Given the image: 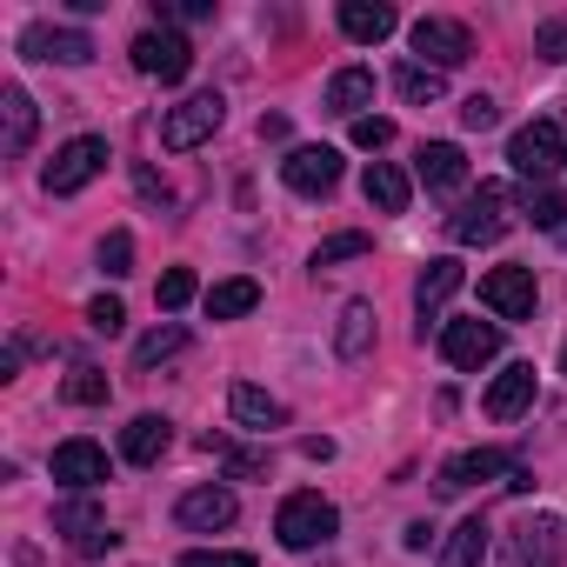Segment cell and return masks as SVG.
<instances>
[{"mask_svg":"<svg viewBox=\"0 0 567 567\" xmlns=\"http://www.w3.org/2000/svg\"><path fill=\"white\" fill-rule=\"evenodd\" d=\"M274 534H280V547H321V540H334L341 534V507L334 501H321L315 487H301V494H288L280 501V514H274Z\"/></svg>","mask_w":567,"mask_h":567,"instance_id":"cell-1","label":"cell"},{"mask_svg":"<svg viewBox=\"0 0 567 567\" xmlns=\"http://www.w3.org/2000/svg\"><path fill=\"white\" fill-rule=\"evenodd\" d=\"M514 227V200H507V187H494V181H481L454 214H447V234L461 240V247H487V240H501Z\"/></svg>","mask_w":567,"mask_h":567,"instance_id":"cell-2","label":"cell"},{"mask_svg":"<svg viewBox=\"0 0 567 567\" xmlns=\"http://www.w3.org/2000/svg\"><path fill=\"white\" fill-rule=\"evenodd\" d=\"M507 567H567V520L560 514H527L507 547H501Z\"/></svg>","mask_w":567,"mask_h":567,"instance_id":"cell-3","label":"cell"},{"mask_svg":"<svg viewBox=\"0 0 567 567\" xmlns=\"http://www.w3.org/2000/svg\"><path fill=\"white\" fill-rule=\"evenodd\" d=\"M220 121H227V101H220V94H187L181 107L161 114V147H167V154H187V147L214 141Z\"/></svg>","mask_w":567,"mask_h":567,"instance_id":"cell-4","label":"cell"},{"mask_svg":"<svg viewBox=\"0 0 567 567\" xmlns=\"http://www.w3.org/2000/svg\"><path fill=\"white\" fill-rule=\"evenodd\" d=\"M408 41H414V61L434 68V74H447V68H461V61L474 54V34H467L461 21H447V14H421V21L408 28Z\"/></svg>","mask_w":567,"mask_h":567,"instance_id":"cell-5","label":"cell"},{"mask_svg":"<svg viewBox=\"0 0 567 567\" xmlns=\"http://www.w3.org/2000/svg\"><path fill=\"white\" fill-rule=\"evenodd\" d=\"M507 161H514V174L547 181V174H560V167H567V134H560L554 121H527V127H514Z\"/></svg>","mask_w":567,"mask_h":567,"instance_id":"cell-6","label":"cell"},{"mask_svg":"<svg viewBox=\"0 0 567 567\" xmlns=\"http://www.w3.org/2000/svg\"><path fill=\"white\" fill-rule=\"evenodd\" d=\"M101 167H107V141H101V134H74V141L48 161L41 187H48V194H81L87 181H101Z\"/></svg>","mask_w":567,"mask_h":567,"instance_id":"cell-7","label":"cell"},{"mask_svg":"<svg viewBox=\"0 0 567 567\" xmlns=\"http://www.w3.org/2000/svg\"><path fill=\"white\" fill-rule=\"evenodd\" d=\"M481 301H487L494 321H534V301H540L534 267H487L481 274Z\"/></svg>","mask_w":567,"mask_h":567,"instance_id":"cell-8","label":"cell"},{"mask_svg":"<svg viewBox=\"0 0 567 567\" xmlns=\"http://www.w3.org/2000/svg\"><path fill=\"white\" fill-rule=\"evenodd\" d=\"M134 68H141L147 81L174 87V81H187V68H194V48H187V34H174V28H147V34L134 41Z\"/></svg>","mask_w":567,"mask_h":567,"instance_id":"cell-9","label":"cell"},{"mask_svg":"<svg viewBox=\"0 0 567 567\" xmlns=\"http://www.w3.org/2000/svg\"><path fill=\"white\" fill-rule=\"evenodd\" d=\"M441 354H447V368H461V374L487 368V361L501 354V321H447V328H441Z\"/></svg>","mask_w":567,"mask_h":567,"instance_id":"cell-10","label":"cell"},{"mask_svg":"<svg viewBox=\"0 0 567 567\" xmlns=\"http://www.w3.org/2000/svg\"><path fill=\"white\" fill-rule=\"evenodd\" d=\"M21 54H28V61H61V68H87V61H94V34L34 21V28L21 34Z\"/></svg>","mask_w":567,"mask_h":567,"instance_id":"cell-11","label":"cell"},{"mask_svg":"<svg viewBox=\"0 0 567 567\" xmlns=\"http://www.w3.org/2000/svg\"><path fill=\"white\" fill-rule=\"evenodd\" d=\"M280 181H288L295 194H308V200H321V194L341 187V154L334 147H295L288 161H280Z\"/></svg>","mask_w":567,"mask_h":567,"instance_id":"cell-12","label":"cell"},{"mask_svg":"<svg viewBox=\"0 0 567 567\" xmlns=\"http://www.w3.org/2000/svg\"><path fill=\"white\" fill-rule=\"evenodd\" d=\"M48 467H54V481H61L68 494H94V487L107 481V447H101V441H61Z\"/></svg>","mask_w":567,"mask_h":567,"instance_id":"cell-13","label":"cell"},{"mask_svg":"<svg viewBox=\"0 0 567 567\" xmlns=\"http://www.w3.org/2000/svg\"><path fill=\"white\" fill-rule=\"evenodd\" d=\"M54 534H68L81 554H107V547L121 540V534L107 527V514H101L87 494H74V501H61V507H54Z\"/></svg>","mask_w":567,"mask_h":567,"instance_id":"cell-14","label":"cell"},{"mask_svg":"<svg viewBox=\"0 0 567 567\" xmlns=\"http://www.w3.org/2000/svg\"><path fill=\"white\" fill-rule=\"evenodd\" d=\"M461 280H467V267H461V260H447V254L421 267V280H414V315H421V341H427V321H434V315H441V308H447V301L461 295Z\"/></svg>","mask_w":567,"mask_h":567,"instance_id":"cell-15","label":"cell"},{"mask_svg":"<svg viewBox=\"0 0 567 567\" xmlns=\"http://www.w3.org/2000/svg\"><path fill=\"white\" fill-rule=\"evenodd\" d=\"M514 474V461L501 454V447H467V454H454L447 467H441V494H461V487H481V481H507Z\"/></svg>","mask_w":567,"mask_h":567,"instance_id":"cell-16","label":"cell"},{"mask_svg":"<svg viewBox=\"0 0 567 567\" xmlns=\"http://www.w3.org/2000/svg\"><path fill=\"white\" fill-rule=\"evenodd\" d=\"M234 514H240L234 487H187V494H181V507H174V520H181V527H194V534L234 527Z\"/></svg>","mask_w":567,"mask_h":567,"instance_id":"cell-17","label":"cell"},{"mask_svg":"<svg viewBox=\"0 0 567 567\" xmlns=\"http://www.w3.org/2000/svg\"><path fill=\"white\" fill-rule=\"evenodd\" d=\"M481 408H487V421H520V414L534 408V368H527V361L501 368V374H494V388L481 394Z\"/></svg>","mask_w":567,"mask_h":567,"instance_id":"cell-18","label":"cell"},{"mask_svg":"<svg viewBox=\"0 0 567 567\" xmlns=\"http://www.w3.org/2000/svg\"><path fill=\"white\" fill-rule=\"evenodd\" d=\"M34 121H41V114H34V101H28V87L8 81V87H0V154L21 161V154L34 147Z\"/></svg>","mask_w":567,"mask_h":567,"instance_id":"cell-19","label":"cell"},{"mask_svg":"<svg viewBox=\"0 0 567 567\" xmlns=\"http://www.w3.org/2000/svg\"><path fill=\"white\" fill-rule=\"evenodd\" d=\"M394 28H401V14L388 8V0H341V34H348V41L381 48Z\"/></svg>","mask_w":567,"mask_h":567,"instance_id":"cell-20","label":"cell"},{"mask_svg":"<svg viewBox=\"0 0 567 567\" xmlns=\"http://www.w3.org/2000/svg\"><path fill=\"white\" fill-rule=\"evenodd\" d=\"M414 174H421L427 194H454V187L467 181V154H461L454 141H427V147L414 154Z\"/></svg>","mask_w":567,"mask_h":567,"instance_id":"cell-21","label":"cell"},{"mask_svg":"<svg viewBox=\"0 0 567 567\" xmlns=\"http://www.w3.org/2000/svg\"><path fill=\"white\" fill-rule=\"evenodd\" d=\"M167 447H174V421H167V414H134V421L121 427V454H127L134 467H154Z\"/></svg>","mask_w":567,"mask_h":567,"instance_id":"cell-22","label":"cell"},{"mask_svg":"<svg viewBox=\"0 0 567 567\" xmlns=\"http://www.w3.org/2000/svg\"><path fill=\"white\" fill-rule=\"evenodd\" d=\"M227 408H234V421H240V427H254V434L288 427V401H274V394H267V388H254V381H234Z\"/></svg>","mask_w":567,"mask_h":567,"instance_id":"cell-23","label":"cell"},{"mask_svg":"<svg viewBox=\"0 0 567 567\" xmlns=\"http://www.w3.org/2000/svg\"><path fill=\"white\" fill-rule=\"evenodd\" d=\"M361 194H368V207H374V214H408V200H414V181H408L394 161H368V174H361Z\"/></svg>","mask_w":567,"mask_h":567,"instance_id":"cell-24","label":"cell"},{"mask_svg":"<svg viewBox=\"0 0 567 567\" xmlns=\"http://www.w3.org/2000/svg\"><path fill=\"white\" fill-rule=\"evenodd\" d=\"M368 107H374V74H368V68H341V74L328 81V114L368 121Z\"/></svg>","mask_w":567,"mask_h":567,"instance_id":"cell-25","label":"cell"},{"mask_svg":"<svg viewBox=\"0 0 567 567\" xmlns=\"http://www.w3.org/2000/svg\"><path fill=\"white\" fill-rule=\"evenodd\" d=\"M254 308H260V288H254L247 274L214 280V288H207V315H214V321H240V315H254Z\"/></svg>","mask_w":567,"mask_h":567,"instance_id":"cell-26","label":"cell"},{"mask_svg":"<svg viewBox=\"0 0 567 567\" xmlns=\"http://www.w3.org/2000/svg\"><path fill=\"white\" fill-rule=\"evenodd\" d=\"M368 348H374V308L368 301H348L341 308V328H334V354L341 361H361Z\"/></svg>","mask_w":567,"mask_h":567,"instance_id":"cell-27","label":"cell"},{"mask_svg":"<svg viewBox=\"0 0 567 567\" xmlns=\"http://www.w3.org/2000/svg\"><path fill=\"white\" fill-rule=\"evenodd\" d=\"M481 560H487V520L467 514V520L441 540V567H481Z\"/></svg>","mask_w":567,"mask_h":567,"instance_id":"cell-28","label":"cell"},{"mask_svg":"<svg viewBox=\"0 0 567 567\" xmlns=\"http://www.w3.org/2000/svg\"><path fill=\"white\" fill-rule=\"evenodd\" d=\"M394 87H401V101H414V107H434V101L447 94V81H441L434 68H421V61H401V68H394Z\"/></svg>","mask_w":567,"mask_h":567,"instance_id":"cell-29","label":"cell"},{"mask_svg":"<svg viewBox=\"0 0 567 567\" xmlns=\"http://www.w3.org/2000/svg\"><path fill=\"white\" fill-rule=\"evenodd\" d=\"M187 348V328H154V334H141V348H134V368H161V361H174Z\"/></svg>","mask_w":567,"mask_h":567,"instance_id":"cell-30","label":"cell"},{"mask_svg":"<svg viewBox=\"0 0 567 567\" xmlns=\"http://www.w3.org/2000/svg\"><path fill=\"white\" fill-rule=\"evenodd\" d=\"M194 288H200V280H194V267H167V274H161V288H154V301H161L167 315H181V308L194 301Z\"/></svg>","mask_w":567,"mask_h":567,"instance_id":"cell-31","label":"cell"},{"mask_svg":"<svg viewBox=\"0 0 567 567\" xmlns=\"http://www.w3.org/2000/svg\"><path fill=\"white\" fill-rule=\"evenodd\" d=\"M368 247H374V240H368L361 227H354V234H334V240H321V247H315V274H321V267H341V260H361Z\"/></svg>","mask_w":567,"mask_h":567,"instance_id":"cell-32","label":"cell"},{"mask_svg":"<svg viewBox=\"0 0 567 567\" xmlns=\"http://www.w3.org/2000/svg\"><path fill=\"white\" fill-rule=\"evenodd\" d=\"M61 394H68L74 408H101V401H107V374H101V368H74V374L61 381Z\"/></svg>","mask_w":567,"mask_h":567,"instance_id":"cell-33","label":"cell"},{"mask_svg":"<svg viewBox=\"0 0 567 567\" xmlns=\"http://www.w3.org/2000/svg\"><path fill=\"white\" fill-rule=\"evenodd\" d=\"M101 274H107V280L134 274V234H127V227H114V234L101 240Z\"/></svg>","mask_w":567,"mask_h":567,"instance_id":"cell-34","label":"cell"},{"mask_svg":"<svg viewBox=\"0 0 567 567\" xmlns=\"http://www.w3.org/2000/svg\"><path fill=\"white\" fill-rule=\"evenodd\" d=\"M534 54L540 61H567V14H554V21L534 28Z\"/></svg>","mask_w":567,"mask_h":567,"instance_id":"cell-35","label":"cell"},{"mask_svg":"<svg viewBox=\"0 0 567 567\" xmlns=\"http://www.w3.org/2000/svg\"><path fill=\"white\" fill-rule=\"evenodd\" d=\"M87 328H94V334H121V328H127V308H121L114 295H101V301H87Z\"/></svg>","mask_w":567,"mask_h":567,"instance_id":"cell-36","label":"cell"},{"mask_svg":"<svg viewBox=\"0 0 567 567\" xmlns=\"http://www.w3.org/2000/svg\"><path fill=\"white\" fill-rule=\"evenodd\" d=\"M181 567H254V554H234V547H187Z\"/></svg>","mask_w":567,"mask_h":567,"instance_id":"cell-37","label":"cell"},{"mask_svg":"<svg viewBox=\"0 0 567 567\" xmlns=\"http://www.w3.org/2000/svg\"><path fill=\"white\" fill-rule=\"evenodd\" d=\"M394 141V121L388 114H368V121H354V147H368V154H381Z\"/></svg>","mask_w":567,"mask_h":567,"instance_id":"cell-38","label":"cell"},{"mask_svg":"<svg viewBox=\"0 0 567 567\" xmlns=\"http://www.w3.org/2000/svg\"><path fill=\"white\" fill-rule=\"evenodd\" d=\"M560 214H567V207H560V194H547V187H540V194H527V220H534L540 234H554V227H560Z\"/></svg>","mask_w":567,"mask_h":567,"instance_id":"cell-39","label":"cell"},{"mask_svg":"<svg viewBox=\"0 0 567 567\" xmlns=\"http://www.w3.org/2000/svg\"><path fill=\"white\" fill-rule=\"evenodd\" d=\"M494 121H501V107H494L487 94H467V101H461V127H474V134H487Z\"/></svg>","mask_w":567,"mask_h":567,"instance_id":"cell-40","label":"cell"},{"mask_svg":"<svg viewBox=\"0 0 567 567\" xmlns=\"http://www.w3.org/2000/svg\"><path fill=\"white\" fill-rule=\"evenodd\" d=\"M214 14V0H167L161 8V21H207Z\"/></svg>","mask_w":567,"mask_h":567,"instance_id":"cell-41","label":"cell"},{"mask_svg":"<svg viewBox=\"0 0 567 567\" xmlns=\"http://www.w3.org/2000/svg\"><path fill=\"white\" fill-rule=\"evenodd\" d=\"M401 540H408V554H427V547H434V527H427V520H414Z\"/></svg>","mask_w":567,"mask_h":567,"instance_id":"cell-42","label":"cell"},{"mask_svg":"<svg viewBox=\"0 0 567 567\" xmlns=\"http://www.w3.org/2000/svg\"><path fill=\"white\" fill-rule=\"evenodd\" d=\"M301 454H308V461H334V441H328V434H308Z\"/></svg>","mask_w":567,"mask_h":567,"instance_id":"cell-43","label":"cell"},{"mask_svg":"<svg viewBox=\"0 0 567 567\" xmlns=\"http://www.w3.org/2000/svg\"><path fill=\"white\" fill-rule=\"evenodd\" d=\"M560 368H567V348H560Z\"/></svg>","mask_w":567,"mask_h":567,"instance_id":"cell-44","label":"cell"}]
</instances>
